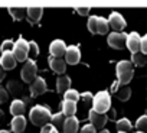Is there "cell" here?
Segmentation results:
<instances>
[{
  "label": "cell",
  "instance_id": "obj_1",
  "mask_svg": "<svg viewBox=\"0 0 147 133\" xmlns=\"http://www.w3.org/2000/svg\"><path fill=\"white\" fill-rule=\"evenodd\" d=\"M29 119H30L32 124L39 126V127H43V126H46V124L51 123L52 114H51V110H49L46 106L38 104V106H35V107L30 109V111H29Z\"/></svg>",
  "mask_w": 147,
  "mask_h": 133
},
{
  "label": "cell",
  "instance_id": "obj_2",
  "mask_svg": "<svg viewBox=\"0 0 147 133\" xmlns=\"http://www.w3.org/2000/svg\"><path fill=\"white\" fill-rule=\"evenodd\" d=\"M115 71H117V81L120 83V86H127L133 80L134 68H133L131 61H127V59L120 61L115 66Z\"/></svg>",
  "mask_w": 147,
  "mask_h": 133
},
{
  "label": "cell",
  "instance_id": "obj_3",
  "mask_svg": "<svg viewBox=\"0 0 147 133\" xmlns=\"http://www.w3.org/2000/svg\"><path fill=\"white\" fill-rule=\"evenodd\" d=\"M110 109H111V96H110V93L107 90L98 91L92 98V110L107 114Z\"/></svg>",
  "mask_w": 147,
  "mask_h": 133
},
{
  "label": "cell",
  "instance_id": "obj_4",
  "mask_svg": "<svg viewBox=\"0 0 147 133\" xmlns=\"http://www.w3.org/2000/svg\"><path fill=\"white\" fill-rule=\"evenodd\" d=\"M20 75H22V80L25 83L32 84L36 80V77H38V65H36V62L32 61V59H28L25 62V65H23V68H22V74Z\"/></svg>",
  "mask_w": 147,
  "mask_h": 133
},
{
  "label": "cell",
  "instance_id": "obj_5",
  "mask_svg": "<svg viewBox=\"0 0 147 133\" xmlns=\"http://www.w3.org/2000/svg\"><path fill=\"white\" fill-rule=\"evenodd\" d=\"M13 55L16 58V61L23 62L28 61L29 58V42H26L23 38H19L15 42V49H13Z\"/></svg>",
  "mask_w": 147,
  "mask_h": 133
},
{
  "label": "cell",
  "instance_id": "obj_6",
  "mask_svg": "<svg viewBox=\"0 0 147 133\" xmlns=\"http://www.w3.org/2000/svg\"><path fill=\"white\" fill-rule=\"evenodd\" d=\"M127 42V33L124 32H111L107 36V43L113 48V49H124Z\"/></svg>",
  "mask_w": 147,
  "mask_h": 133
},
{
  "label": "cell",
  "instance_id": "obj_7",
  "mask_svg": "<svg viewBox=\"0 0 147 133\" xmlns=\"http://www.w3.org/2000/svg\"><path fill=\"white\" fill-rule=\"evenodd\" d=\"M108 25L113 29V32H123L127 26V22L118 12H111L108 16Z\"/></svg>",
  "mask_w": 147,
  "mask_h": 133
},
{
  "label": "cell",
  "instance_id": "obj_8",
  "mask_svg": "<svg viewBox=\"0 0 147 133\" xmlns=\"http://www.w3.org/2000/svg\"><path fill=\"white\" fill-rule=\"evenodd\" d=\"M88 119H90V123L97 129V130H101L104 129V126L107 124L108 121V116L104 114V113H98L95 110H90V114H88Z\"/></svg>",
  "mask_w": 147,
  "mask_h": 133
},
{
  "label": "cell",
  "instance_id": "obj_9",
  "mask_svg": "<svg viewBox=\"0 0 147 133\" xmlns=\"http://www.w3.org/2000/svg\"><path fill=\"white\" fill-rule=\"evenodd\" d=\"M81 61V51L77 45H69L65 52V62L69 65H77Z\"/></svg>",
  "mask_w": 147,
  "mask_h": 133
},
{
  "label": "cell",
  "instance_id": "obj_10",
  "mask_svg": "<svg viewBox=\"0 0 147 133\" xmlns=\"http://www.w3.org/2000/svg\"><path fill=\"white\" fill-rule=\"evenodd\" d=\"M66 45L63 41L61 39H56V41H52L51 45H49V52H51V56L52 58H62L65 56V52H66Z\"/></svg>",
  "mask_w": 147,
  "mask_h": 133
},
{
  "label": "cell",
  "instance_id": "obj_11",
  "mask_svg": "<svg viewBox=\"0 0 147 133\" xmlns=\"http://www.w3.org/2000/svg\"><path fill=\"white\" fill-rule=\"evenodd\" d=\"M125 46L130 49L131 54H137L140 52V46H141V36L137 32H131L127 35V42Z\"/></svg>",
  "mask_w": 147,
  "mask_h": 133
},
{
  "label": "cell",
  "instance_id": "obj_12",
  "mask_svg": "<svg viewBox=\"0 0 147 133\" xmlns=\"http://www.w3.org/2000/svg\"><path fill=\"white\" fill-rule=\"evenodd\" d=\"M48 91V86L43 77H36V80L30 84V96L32 97H38L42 96L43 93Z\"/></svg>",
  "mask_w": 147,
  "mask_h": 133
},
{
  "label": "cell",
  "instance_id": "obj_13",
  "mask_svg": "<svg viewBox=\"0 0 147 133\" xmlns=\"http://www.w3.org/2000/svg\"><path fill=\"white\" fill-rule=\"evenodd\" d=\"M48 61H49V68L55 74L63 75V73L66 71V62H65V59H62V58H52L51 56Z\"/></svg>",
  "mask_w": 147,
  "mask_h": 133
},
{
  "label": "cell",
  "instance_id": "obj_14",
  "mask_svg": "<svg viewBox=\"0 0 147 133\" xmlns=\"http://www.w3.org/2000/svg\"><path fill=\"white\" fill-rule=\"evenodd\" d=\"M42 15H43L42 7H28L26 9V19L30 25L39 23V20L42 19Z\"/></svg>",
  "mask_w": 147,
  "mask_h": 133
},
{
  "label": "cell",
  "instance_id": "obj_15",
  "mask_svg": "<svg viewBox=\"0 0 147 133\" xmlns=\"http://www.w3.org/2000/svg\"><path fill=\"white\" fill-rule=\"evenodd\" d=\"M0 64H2V66L6 71H9V70L15 68L18 61H16L13 52H5V54H2V56H0Z\"/></svg>",
  "mask_w": 147,
  "mask_h": 133
},
{
  "label": "cell",
  "instance_id": "obj_16",
  "mask_svg": "<svg viewBox=\"0 0 147 133\" xmlns=\"http://www.w3.org/2000/svg\"><path fill=\"white\" fill-rule=\"evenodd\" d=\"M78 130H80V120L75 116L65 119V123L62 127L63 133H78Z\"/></svg>",
  "mask_w": 147,
  "mask_h": 133
},
{
  "label": "cell",
  "instance_id": "obj_17",
  "mask_svg": "<svg viewBox=\"0 0 147 133\" xmlns=\"http://www.w3.org/2000/svg\"><path fill=\"white\" fill-rule=\"evenodd\" d=\"M68 90H71V78L68 75H59L56 80V91L59 94H65Z\"/></svg>",
  "mask_w": 147,
  "mask_h": 133
},
{
  "label": "cell",
  "instance_id": "obj_18",
  "mask_svg": "<svg viewBox=\"0 0 147 133\" xmlns=\"http://www.w3.org/2000/svg\"><path fill=\"white\" fill-rule=\"evenodd\" d=\"M25 110H26L25 101H22V100H19V98H16V100L12 101V104H10V113H12L13 117H16V116H23V114H25Z\"/></svg>",
  "mask_w": 147,
  "mask_h": 133
},
{
  "label": "cell",
  "instance_id": "obj_19",
  "mask_svg": "<svg viewBox=\"0 0 147 133\" xmlns=\"http://www.w3.org/2000/svg\"><path fill=\"white\" fill-rule=\"evenodd\" d=\"M10 126H12V132H15V133H23V130L26 129V119H25V116H16V117H13Z\"/></svg>",
  "mask_w": 147,
  "mask_h": 133
},
{
  "label": "cell",
  "instance_id": "obj_20",
  "mask_svg": "<svg viewBox=\"0 0 147 133\" xmlns=\"http://www.w3.org/2000/svg\"><path fill=\"white\" fill-rule=\"evenodd\" d=\"M75 113H77V103L69 101V100L62 101V114L65 117H74Z\"/></svg>",
  "mask_w": 147,
  "mask_h": 133
},
{
  "label": "cell",
  "instance_id": "obj_21",
  "mask_svg": "<svg viewBox=\"0 0 147 133\" xmlns=\"http://www.w3.org/2000/svg\"><path fill=\"white\" fill-rule=\"evenodd\" d=\"M114 94H115V97H117L120 101H127V100L130 98V96H131V88H130L128 86H120L118 90H117Z\"/></svg>",
  "mask_w": 147,
  "mask_h": 133
},
{
  "label": "cell",
  "instance_id": "obj_22",
  "mask_svg": "<svg viewBox=\"0 0 147 133\" xmlns=\"http://www.w3.org/2000/svg\"><path fill=\"white\" fill-rule=\"evenodd\" d=\"M65 116L62 114V113H56V114H52V119H51V124L59 132V130H62V127H63V123H65Z\"/></svg>",
  "mask_w": 147,
  "mask_h": 133
},
{
  "label": "cell",
  "instance_id": "obj_23",
  "mask_svg": "<svg viewBox=\"0 0 147 133\" xmlns=\"http://www.w3.org/2000/svg\"><path fill=\"white\" fill-rule=\"evenodd\" d=\"M115 126H117V130H118V132H124V133H128V132L133 129L131 121H130L128 119H125V117L118 119L117 123H115Z\"/></svg>",
  "mask_w": 147,
  "mask_h": 133
},
{
  "label": "cell",
  "instance_id": "obj_24",
  "mask_svg": "<svg viewBox=\"0 0 147 133\" xmlns=\"http://www.w3.org/2000/svg\"><path fill=\"white\" fill-rule=\"evenodd\" d=\"M9 13L13 18V20H22L26 18V9L25 7H9Z\"/></svg>",
  "mask_w": 147,
  "mask_h": 133
},
{
  "label": "cell",
  "instance_id": "obj_25",
  "mask_svg": "<svg viewBox=\"0 0 147 133\" xmlns=\"http://www.w3.org/2000/svg\"><path fill=\"white\" fill-rule=\"evenodd\" d=\"M131 64H133V66L136 65V66H144L146 64H147V58H146V55L144 54H141V52H137V54H131Z\"/></svg>",
  "mask_w": 147,
  "mask_h": 133
},
{
  "label": "cell",
  "instance_id": "obj_26",
  "mask_svg": "<svg viewBox=\"0 0 147 133\" xmlns=\"http://www.w3.org/2000/svg\"><path fill=\"white\" fill-rule=\"evenodd\" d=\"M6 90H7V93L12 94V96H20L23 88H22V84H20L19 81H9Z\"/></svg>",
  "mask_w": 147,
  "mask_h": 133
},
{
  "label": "cell",
  "instance_id": "obj_27",
  "mask_svg": "<svg viewBox=\"0 0 147 133\" xmlns=\"http://www.w3.org/2000/svg\"><path fill=\"white\" fill-rule=\"evenodd\" d=\"M110 31V25H108V19L105 18H98V23H97V33L100 35H107Z\"/></svg>",
  "mask_w": 147,
  "mask_h": 133
},
{
  "label": "cell",
  "instance_id": "obj_28",
  "mask_svg": "<svg viewBox=\"0 0 147 133\" xmlns=\"http://www.w3.org/2000/svg\"><path fill=\"white\" fill-rule=\"evenodd\" d=\"M136 127H137V132L147 133V114H143L138 117V120L136 121Z\"/></svg>",
  "mask_w": 147,
  "mask_h": 133
},
{
  "label": "cell",
  "instance_id": "obj_29",
  "mask_svg": "<svg viewBox=\"0 0 147 133\" xmlns=\"http://www.w3.org/2000/svg\"><path fill=\"white\" fill-rule=\"evenodd\" d=\"M81 98V94L77 91V90H68L65 94H63V100H69V101H74V103H77L78 100Z\"/></svg>",
  "mask_w": 147,
  "mask_h": 133
},
{
  "label": "cell",
  "instance_id": "obj_30",
  "mask_svg": "<svg viewBox=\"0 0 147 133\" xmlns=\"http://www.w3.org/2000/svg\"><path fill=\"white\" fill-rule=\"evenodd\" d=\"M97 23H98V16H90V19L87 22V28H88L90 33L97 35Z\"/></svg>",
  "mask_w": 147,
  "mask_h": 133
},
{
  "label": "cell",
  "instance_id": "obj_31",
  "mask_svg": "<svg viewBox=\"0 0 147 133\" xmlns=\"http://www.w3.org/2000/svg\"><path fill=\"white\" fill-rule=\"evenodd\" d=\"M38 55H39V46H38V43L35 41H30L29 42V58L28 59H32L33 61Z\"/></svg>",
  "mask_w": 147,
  "mask_h": 133
},
{
  "label": "cell",
  "instance_id": "obj_32",
  "mask_svg": "<svg viewBox=\"0 0 147 133\" xmlns=\"http://www.w3.org/2000/svg\"><path fill=\"white\" fill-rule=\"evenodd\" d=\"M15 49V42L10 41V39H6L2 42V45H0V51H2V54L5 52H13Z\"/></svg>",
  "mask_w": 147,
  "mask_h": 133
},
{
  "label": "cell",
  "instance_id": "obj_33",
  "mask_svg": "<svg viewBox=\"0 0 147 133\" xmlns=\"http://www.w3.org/2000/svg\"><path fill=\"white\" fill-rule=\"evenodd\" d=\"M7 100H9V93H7V90H6L3 86H0V104L7 103Z\"/></svg>",
  "mask_w": 147,
  "mask_h": 133
},
{
  "label": "cell",
  "instance_id": "obj_34",
  "mask_svg": "<svg viewBox=\"0 0 147 133\" xmlns=\"http://www.w3.org/2000/svg\"><path fill=\"white\" fill-rule=\"evenodd\" d=\"M80 133H97V129L91 123H88V124L82 126V129L80 130Z\"/></svg>",
  "mask_w": 147,
  "mask_h": 133
},
{
  "label": "cell",
  "instance_id": "obj_35",
  "mask_svg": "<svg viewBox=\"0 0 147 133\" xmlns=\"http://www.w3.org/2000/svg\"><path fill=\"white\" fill-rule=\"evenodd\" d=\"M140 52L147 55V33L144 36H141V46H140Z\"/></svg>",
  "mask_w": 147,
  "mask_h": 133
},
{
  "label": "cell",
  "instance_id": "obj_36",
  "mask_svg": "<svg viewBox=\"0 0 147 133\" xmlns=\"http://www.w3.org/2000/svg\"><path fill=\"white\" fill-rule=\"evenodd\" d=\"M40 133H59V132H58V130H56L51 123H49V124H46V126H43V127H42Z\"/></svg>",
  "mask_w": 147,
  "mask_h": 133
},
{
  "label": "cell",
  "instance_id": "obj_37",
  "mask_svg": "<svg viewBox=\"0 0 147 133\" xmlns=\"http://www.w3.org/2000/svg\"><path fill=\"white\" fill-rule=\"evenodd\" d=\"M90 7H77L75 9V12L78 13V15H81V16H87V15H90Z\"/></svg>",
  "mask_w": 147,
  "mask_h": 133
},
{
  "label": "cell",
  "instance_id": "obj_38",
  "mask_svg": "<svg viewBox=\"0 0 147 133\" xmlns=\"http://www.w3.org/2000/svg\"><path fill=\"white\" fill-rule=\"evenodd\" d=\"M81 98L85 101V103H90V101H92V98H94V96L91 94V93H88V91H85V93H82L81 94Z\"/></svg>",
  "mask_w": 147,
  "mask_h": 133
},
{
  "label": "cell",
  "instance_id": "obj_39",
  "mask_svg": "<svg viewBox=\"0 0 147 133\" xmlns=\"http://www.w3.org/2000/svg\"><path fill=\"white\" fill-rule=\"evenodd\" d=\"M5 77H6V70L2 66V64H0V81H3Z\"/></svg>",
  "mask_w": 147,
  "mask_h": 133
},
{
  "label": "cell",
  "instance_id": "obj_40",
  "mask_svg": "<svg viewBox=\"0 0 147 133\" xmlns=\"http://www.w3.org/2000/svg\"><path fill=\"white\" fill-rule=\"evenodd\" d=\"M3 119H5V113H3V110H0V123L3 121Z\"/></svg>",
  "mask_w": 147,
  "mask_h": 133
},
{
  "label": "cell",
  "instance_id": "obj_41",
  "mask_svg": "<svg viewBox=\"0 0 147 133\" xmlns=\"http://www.w3.org/2000/svg\"><path fill=\"white\" fill-rule=\"evenodd\" d=\"M100 133H110L108 130H105V129H102V130H100Z\"/></svg>",
  "mask_w": 147,
  "mask_h": 133
},
{
  "label": "cell",
  "instance_id": "obj_42",
  "mask_svg": "<svg viewBox=\"0 0 147 133\" xmlns=\"http://www.w3.org/2000/svg\"><path fill=\"white\" fill-rule=\"evenodd\" d=\"M0 133H9L7 130H0Z\"/></svg>",
  "mask_w": 147,
  "mask_h": 133
},
{
  "label": "cell",
  "instance_id": "obj_43",
  "mask_svg": "<svg viewBox=\"0 0 147 133\" xmlns=\"http://www.w3.org/2000/svg\"><path fill=\"white\" fill-rule=\"evenodd\" d=\"M136 133H143V132H136Z\"/></svg>",
  "mask_w": 147,
  "mask_h": 133
},
{
  "label": "cell",
  "instance_id": "obj_44",
  "mask_svg": "<svg viewBox=\"0 0 147 133\" xmlns=\"http://www.w3.org/2000/svg\"><path fill=\"white\" fill-rule=\"evenodd\" d=\"M118 133H124V132H118Z\"/></svg>",
  "mask_w": 147,
  "mask_h": 133
}]
</instances>
